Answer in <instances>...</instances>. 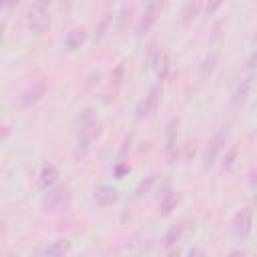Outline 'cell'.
Here are the masks:
<instances>
[{"label":"cell","instance_id":"obj_1","mask_svg":"<svg viewBox=\"0 0 257 257\" xmlns=\"http://www.w3.org/2000/svg\"><path fill=\"white\" fill-rule=\"evenodd\" d=\"M68 203H70V191H68V187H64V185L48 189V193H46L44 199H42V207H44V211H48V213L62 211L64 207H68Z\"/></svg>","mask_w":257,"mask_h":257},{"label":"cell","instance_id":"obj_2","mask_svg":"<svg viewBox=\"0 0 257 257\" xmlns=\"http://www.w3.org/2000/svg\"><path fill=\"white\" fill-rule=\"evenodd\" d=\"M86 114H84V118H82V122H80V131H78V139H76V145H78V149H82V153L88 149V145L100 135V124H98V120L96 118H92V114H90V110H84Z\"/></svg>","mask_w":257,"mask_h":257},{"label":"cell","instance_id":"obj_3","mask_svg":"<svg viewBox=\"0 0 257 257\" xmlns=\"http://www.w3.org/2000/svg\"><path fill=\"white\" fill-rule=\"evenodd\" d=\"M229 124H225V126H221L215 135H213V139H211V143L207 145V149H205V153H203V163H205V167H211L215 161H217V157H219V153L225 149V143H227V139H229Z\"/></svg>","mask_w":257,"mask_h":257},{"label":"cell","instance_id":"obj_4","mask_svg":"<svg viewBox=\"0 0 257 257\" xmlns=\"http://www.w3.org/2000/svg\"><path fill=\"white\" fill-rule=\"evenodd\" d=\"M50 26V12L44 2H34L28 10V28L34 32H44Z\"/></svg>","mask_w":257,"mask_h":257},{"label":"cell","instance_id":"obj_5","mask_svg":"<svg viewBox=\"0 0 257 257\" xmlns=\"http://www.w3.org/2000/svg\"><path fill=\"white\" fill-rule=\"evenodd\" d=\"M161 10H163V4L161 2H149L145 6V10H143L139 22H137V34H141V36L147 34L151 30V26L157 22V16L161 14Z\"/></svg>","mask_w":257,"mask_h":257},{"label":"cell","instance_id":"obj_6","mask_svg":"<svg viewBox=\"0 0 257 257\" xmlns=\"http://www.w3.org/2000/svg\"><path fill=\"white\" fill-rule=\"evenodd\" d=\"M161 94H163L161 86H153V88L149 90V94L139 102V106H137V116H139V118H145V116L153 114L155 108H157L159 102H161Z\"/></svg>","mask_w":257,"mask_h":257},{"label":"cell","instance_id":"obj_7","mask_svg":"<svg viewBox=\"0 0 257 257\" xmlns=\"http://www.w3.org/2000/svg\"><path fill=\"white\" fill-rule=\"evenodd\" d=\"M251 225H253V215H251V209H241L235 217H233V233L237 239H245L251 231Z\"/></svg>","mask_w":257,"mask_h":257},{"label":"cell","instance_id":"obj_8","mask_svg":"<svg viewBox=\"0 0 257 257\" xmlns=\"http://www.w3.org/2000/svg\"><path fill=\"white\" fill-rule=\"evenodd\" d=\"M44 92H46V80H36L20 94V104L22 106H32L34 102H38L44 96Z\"/></svg>","mask_w":257,"mask_h":257},{"label":"cell","instance_id":"obj_9","mask_svg":"<svg viewBox=\"0 0 257 257\" xmlns=\"http://www.w3.org/2000/svg\"><path fill=\"white\" fill-rule=\"evenodd\" d=\"M92 199H94V203H96L98 207H108V205L116 203L118 193H116V189L110 187V185H98V187L94 189V193H92Z\"/></svg>","mask_w":257,"mask_h":257},{"label":"cell","instance_id":"obj_10","mask_svg":"<svg viewBox=\"0 0 257 257\" xmlns=\"http://www.w3.org/2000/svg\"><path fill=\"white\" fill-rule=\"evenodd\" d=\"M251 86H253V78H251V76L243 78V80L235 86V90H233V98H231L235 106H243V104L247 102V96H249V92H251Z\"/></svg>","mask_w":257,"mask_h":257},{"label":"cell","instance_id":"obj_11","mask_svg":"<svg viewBox=\"0 0 257 257\" xmlns=\"http://www.w3.org/2000/svg\"><path fill=\"white\" fill-rule=\"evenodd\" d=\"M58 181V169L54 167V165H44L42 167V171H40V175H38V187L40 189H52V185Z\"/></svg>","mask_w":257,"mask_h":257},{"label":"cell","instance_id":"obj_12","mask_svg":"<svg viewBox=\"0 0 257 257\" xmlns=\"http://www.w3.org/2000/svg\"><path fill=\"white\" fill-rule=\"evenodd\" d=\"M84 42H86V30H84V28H72V30L66 34V38H64V46H66L68 50H76V48H80Z\"/></svg>","mask_w":257,"mask_h":257},{"label":"cell","instance_id":"obj_13","mask_svg":"<svg viewBox=\"0 0 257 257\" xmlns=\"http://www.w3.org/2000/svg\"><path fill=\"white\" fill-rule=\"evenodd\" d=\"M215 64H217V52H209V54L203 58L201 66H199V78H201V80H207V78L213 74Z\"/></svg>","mask_w":257,"mask_h":257},{"label":"cell","instance_id":"obj_14","mask_svg":"<svg viewBox=\"0 0 257 257\" xmlns=\"http://www.w3.org/2000/svg\"><path fill=\"white\" fill-rule=\"evenodd\" d=\"M68 249H70V243L66 239H58V241H54V243H50L46 247L44 255L46 257H64L68 253Z\"/></svg>","mask_w":257,"mask_h":257},{"label":"cell","instance_id":"obj_15","mask_svg":"<svg viewBox=\"0 0 257 257\" xmlns=\"http://www.w3.org/2000/svg\"><path fill=\"white\" fill-rule=\"evenodd\" d=\"M177 203H179V195H177L175 191L165 193L163 199H161V211H163V215H169V213L177 207Z\"/></svg>","mask_w":257,"mask_h":257},{"label":"cell","instance_id":"obj_16","mask_svg":"<svg viewBox=\"0 0 257 257\" xmlns=\"http://www.w3.org/2000/svg\"><path fill=\"white\" fill-rule=\"evenodd\" d=\"M183 231H185V225H183V223H179V225H173V227L167 231V235H165V247H171V245H175V243L181 239Z\"/></svg>","mask_w":257,"mask_h":257},{"label":"cell","instance_id":"obj_17","mask_svg":"<svg viewBox=\"0 0 257 257\" xmlns=\"http://www.w3.org/2000/svg\"><path fill=\"white\" fill-rule=\"evenodd\" d=\"M237 155H239V149L233 145V147H231V149L225 153V159H223V163H221V171H231V169L235 167Z\"/></svg>","mask_w":257,"mask_h":257},{"label":"cell","instance_id":"obj_18","mask_svg":"<svg viewBox=\"0 0 257 257\" xmlns=\"http://www.w3.org/2000/svg\"><path fill=\"white\" fill-rule=\"evenodd\" d=\"M201 8H203L201 2H187V4L183 6V20H191V18L199 16Z\"/></svg>","mask_w":257,"mask_h":257},{"label":"cell","instance_id":"obj_19","mask_svg":"<svg viewBox=\"0 0 257 257\" xmlns=\"http://www.w3.org/2000/svg\"><path fill=\"white\" fill-rule=\"evenodd\" d=\"M155 183H157V175H149L145 181H141V183H139V187H137V197H143V195H147Z\"/></svg>","mask_w":257,"mask_h":257},{"label":"cell","instance_id":"obj_20","mask_svg":"<svg viewBox=\"0 0 257 257\" xmlns=\"http://www.w3.org/2000/svg\"><path fill=\"white\" fill-rule=\"evenodd\" d=\"M169 70V58L165 52H159V60H157V72H159V78H163Z\"/></svg>","mask_w":257,"mask_h":257},{"label":"cell","instance_id":"obj_21","mask_svg":"<svg viewBox=\"0 0 257 257\" xmlns=\"http://www.w3.org/2000/svg\"><path fill=\"white\" fill-rule=\"evenodd\" d=\"M247 68L257 70V50H253V54L249 56V60H247Z\"/></svg>","mask_w":257,"mask_h":257},{"label":"cell","instance_id":"obj_22","mask_svg":"<svg viewBox=\"0 0 257 257\" xmlns=\"http://www.w3.org/2000/svg\"><path fill=\"white\" fill-rule=\"evenodd\" d=\"M187 257H205V251L201 249V247H193L191 251H189V255Z\"/></svg>","mask_w":257,"mask_h":257},{"label":"cell","instance_id":"obj_23","mask_svg":"<svg viewBox=\"0 0 257 257\" xmlns=\"http://www.w3.org/2000/svg\"><path fill=\"white\" fill-rule=\"evenodd\" d=\"M227 257H245V253H243V251H239V249H235V251H231Z\"/></svg>","mask_w":257,"mask_h":257},{"label":"cell","instance_id":"obj_24","mask_svg":"<svg viewBox=\"0 0 257 257\" xmlns=\"http://www.w3.org/2000/svg\"><path fill=\"white\" fill-rule=\"evenodd\" d=\"M255 40H257V32H255Z\"/></svg>","mask_w":257,"mask_h":257},{"label":"cell","instance_id":"obj_25","mask_svg":"<svg viewBox=\"0 0 257 257\" xmlns=\"http://www.w3.org/2000/svg\"><path fill=\"white\" fill-rule=\"evenodd\" d=\"M255 203H257V195H255Z\"/></svg>","mask_w":257,"mask_h":257}]
</instances>
